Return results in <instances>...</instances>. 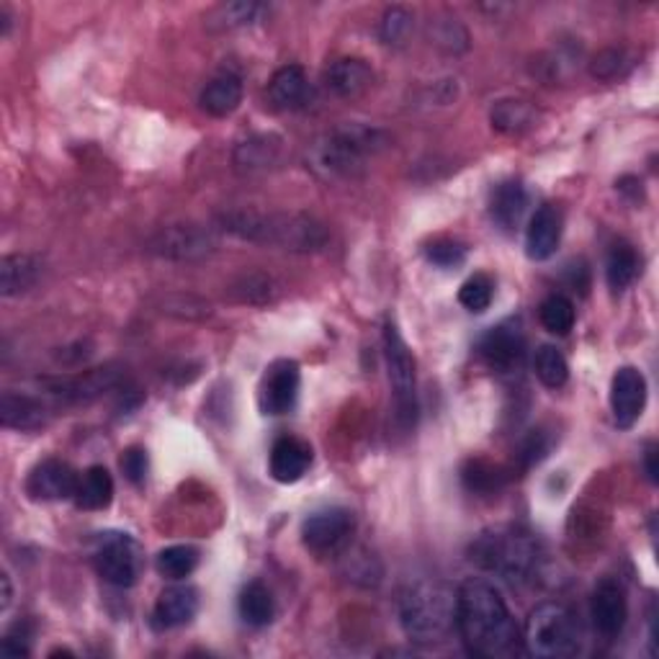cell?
Segmentation results:
<instances>
[{"mask_svg":"<svg viewBox=\"0 0 659 659\" xmlns=\"http://www.w3.org/2000/svg\"><path fill=\"white\" fill-rule=\"evenodd\" d=\"M456 629L476 657H510L518 649L515 619L502 593L487 580H467L456 593Z\"/></svg>","mask_w":659,"mask_h":659,"instance_id":"obj_1","label":"cell"},{"mask_svg":"<svg viewBox=\"0 0 659 659\" xmlns=\"http://www.w3.org/2000/svg\"><path fill=\"white\" fill-rule=\"evenodd\" d=\"M222 229L248 243L273 245L291 252H318L327 245V227L310 214L229 212L220 216Z\"/></svg>","mask_w":659,"mask_h":659,"instance_id":"obj_2","label":"cell"},{"mask_svg":"<svg viewBox=\"0 0 659 659\" xmlns=\"http://www.w3.org/2000/svg\"><path fill=\"white\" fill-rule=\"evenodd\" d=\"M399 623L418 644H438L456 629V593L440 582H418L399 598Z\"/></svg>","mask_w":659,"mask_h":659,"instance_id":"obj_3","label":"cell"},{"mask_svg":"<svg viewBox=\"0 0 659 659\" xmlns=\"http://www.w3.org/2000/svg\"><path fill=\"white\" fill-rule=\"evenodd\" d=\"M472 562L508 582L529 580L538 567V544L518 529L485 531L472 544Z\"/></svg>","mask_w":659,"mask_h":659,"instance_id":"obj_4","label":"cell"},{"mask_svg":"<svg viewBox=\"0 0 659 659\" xmlns=\"http://www.w3.org/2000/svg\"><path fill=\"white\" fill-rule=\"evenodd\" d=\"M384 147V135L374 126L343 124L322 137L312 152V163L327 178H348L359 173L369 158Z\"/></svg>","mask_w":659,"mask_h":659,"instance_id":"obj_5","label":"cell"},{"mask_svg":"<svg viewBox=\"0 0 659 659\" xmlns=\"http://www.w3.org/2000/svg\"><path fill=\"white\" fill-rule=\"evenodd\" d=\"M521 639L534 657L562 659L577 655L582 631L574 613L562 602H542L525 619Z\"/></svg>","mask_w":659,"mask_h":659,"instance_id":"obj_6","label":"cell"},{"mask_svg":"<svg viewBox=\"0 0 659 659\" xmlns=\"http://www.w3.org/2000/svg\"><path fill=\"white\" fill-rule=\"evenodd\" d=\"M384 361H387L389 387L395 397V418L402 431H410L418 420V376L412 350L399 335L397 325L391 320L384 322Z\"/></svg>","mask_w":659,"mask_h":659,"instance_id":"obj_7","label":"cell"},{"mask_svg":"<svg viewBox=\"0 0 659 659\" xmlns=\"http://www.w3.org/2000/svg\"><path fill=\"white\" fill-rule=\"evenodd\" d=\"M94 562L96 572L114 587H132L142 570L139 546L126 534H103L98 538Z\"/></svg>","mask_w":659,"mask_h":659,"instance_id":"obj_8","label":"cell"},{"mask_svg":"<svg viewBox=\"0 0 659 659\" xmlns=\"http://www.w3.org/2000/svg\"><path fill=\"white\" fill-rule=\"evenodd\" d=\"M152 256L165 258V261H201L216 250V240L212 229L201 224H171V227L158 229L150 237Z\"/></svg>","mask_w":659,"mask_h":659,"instance_id":"obj_9","label":"cell"},{"mask_svg":"<svg viewBox=\"0 0 659 659\" xmlns=\"http://www.w3.org/2000/svg\"><path fill=\"white\" fill-rule=\"evenodd\" d=\"M301 371L297 361H276L265 369L258 387V408L263 415H286L297 405Z\"/></svg>","mask_w":659,"mask_h":659,"instance_id":"obj_10","label":"cell"},{"mask_svg":"<svg viewBox=\"0 0 659 659\" xmlns=\"http://www.w3.org/2000/svg\"><path fill=\"white\" fill-rule=\"evenodd\" d=\"M353 534V513L346 508L318 510L301 523V542L314 554L338 551Z\"/></svg>","mask_w":659,"mask_h":659,"instance_id":"obj_11","label":"cell"},{"mask_svg":"<svg viewBox=\"0 0 659 659\" xmlns=\"http://www.w3.org/2000/svg\"><path fill=\"white\" fill-rule=\"evenodd\" d=\"M647 408V378L639 369L623 366L616 371L611 382V410L613 420L621 431H629L639 423L642 412Z\"/></svg>","mask_w":659,"mask_h":659,"instance_id":"obj_12","label":"cell"},{"mask_svg":"<svg viewBox=\"0 0 659 659\" xmlns=\"http://www.w3.org/2000/svg\"><path fill=\"white\" fill-rule=\"evenodd\" d=\"M78 482L80 474L67 461L47 459L34 467L29 476H26V495L41 502L70 500L78 493Z\"/></svg>","mask_w":659,"mask_h":659,"instance_id":"obj_13","label":"cell"},{"mask_svg":"<svg viewBox=\"0 0 659 659\" xmlns=\"http://www.w3.org/2000/svg\"><path fill=\"white\" fill-rule=\"evenodd\" d=\"M480 353L489 369L508 374V371L521 369L525 359V338L521 327L497 325L480 340Z\"/></svg>","mask_w":659,"mask_h":659,"instance_id":"obj_14","label":"cell"},{"mask_svg":"<svg viewBox=\"0 0 659 659\" xmlns=\"http://www.w3.org/2000/svg\"><path fill=\"white\" fill-rule=\"evenodd\" d=\"M590 613H593V623H595V629H598V634L606 636V639L619 636L629 619L626 590H623L619 582L602 580L593 593Z\"/></svg>","mask_w":659,"mask_h":659,"instance_id":"obj_15","label":"cell"},{"mask_svg":"<svg viewBox=\"0 0 659 659\" xmlns=\"http://www.w3.org/2000/svg\"><path fill=\"white\" fill-rule=\"evenodd\" d=\"M312 467V448L307 440L294 438V436H282L271 448V476L282 485H294L301 476L307 474V469Z\"/></svg>","mask_w":659,"mask_h":659,"instance_id":"obj_16","label":"cell"},{"mask_svg":"<svg viewBox=\"0 0 659 659\" xmlns=\"http://www.w3.org/2000/svg\"><path fill=\"white\" fill-rule=\"evenodd\" d=\"M562 240V214L557 207L546 204L536 209L525 229V252L531 261H549Z\"/></svg>","mask_w":659,"mask_h":659,"instance_id":"obj_17","label":"cell"},{"mask_svg":"<svg viewBox=\"0 0 659 659\" xmlns=\"http://www.w3.org/2000/svg\"><path fill=\"white\" fill-rule=\"evenodd\" d=\"M196 613H199V593L188 585H175L160 593L152 621L158 629H178L186 626Z\"/></svg>","mask_w":659,"mask_h":659,"instance_id":"obj_18","label":"cell"},{"mask_svg":"<svg viewBox=\"0 0 659 659\" xmlns=\"http://www.w3.org/2000/svg\"><path fill=\"white\" fill-rule=\"evenodd\" d=\"M371 83H374V73L359 58L335 60L325 70V86L330 94L338 98H359L371 88Z\"/></svg>","mask_w":659,"mask_h":659,"instance_id":"obj_19","label":"cell"},{"mask_svg":"<svg viewBox=\"0 0 659 659\" xmlns=\"http://www.w3.org/2000/svg\"><path fill=\"white\" fill-rule=\"evenodd\" d=\"M199 103L209 116L224 119V116L235 114V111L240 109V103H243L240 75H235V73L214 75V78L204 86V90H201Z\"/></svg>","mask_w":659,"mask_h":659,"instance_id":"obj_20","label":"cell"},{"mask_svg":"<svg viewBox=\"0 0 659 659\" xmlns=\"http://www.w3.org/2000/svg\"><path fill=\"white\" fill-rule=\"evenodd\" d=\"M41 276V261L29 252H13L0 261V294L3 297H18L29 291Z\"/></svg>","mask_w":659,"mask_h":659,"instance_id":"obj_21","label":"cell"},{"mask_svg":"<svg viewBox=\"0 0 659 659\" xmlns=\"http://www.w3.org/2000/svg\"><path fill=\"white\" fill-rule=\"evenodd\" d=\"M269 98L276 109H301L310 98V80L299 65H286L273 73L269 83Z\"/></svg>","mask_w":659,"mask_h":659,"instance_id":"obj_22","label":"cell"},{"mask_svg":"<svg viewBox=\"0 0 659 659\" xmlns=\"http://www.w3.org/2000/svg\"><path fill=\"white\" fill-rule=\"evenodd\" d=\"M0 423L9 431H39L47 423V410L39 399L5 391L0 399Z\"/></svg>","mask_w":659,"mask_h":659,"instance_id":"obj_23","label":"cell"},{"mask_svg":"<svg viewBox=\"0 0 659 659\" xmlns=\"http://www.w3.org/2000/svg\"><path fill=\"white\" fill-rule=\"evenodd\" d=\"M284 156V139L276 135H252L235 147V165L256 173L273 167Z\"/></svg>","mask_w":659,"mask_h":659,"instance_id":"obj_24","label":"cell"},{"mask_svg":"<svg viewBox=\"0 0 659 659\" xmlns=\"http://www.w3.org/2000/svg\"><path fill=\"white\" fill-rule=\"evenodd\" d=\"M525 207H529V194H525V188L518 184V181H505L493 194V209H489V212H493V220L500 224L505 233H513L523 220Z\"/></svg>","mask_w":659,"mask_h":659,"instance_id":"obj_25","label":"cell"},{"mask_svg":"<svg viewBox=\"0 0 659 659\" xmlns=\"http://www.w3.org/2000/svg\"><path fill=\"white\" fill-rule=\"evenodd\" d=\"M83 510H107L114 500V480L107 467H90L80 474L78 493L73 497Z\"/></svg>","mask_w":659,"mask_h":659,"instance_id":"obj_26","label":"cell"},{"mask_svg":"<svg viewBox=\"0 0 659 659\" xmlns=\"http://www.w3.org/2000/svg\"><path fill=\"white\" fill-rule=\"evenodd\" d=\"M538 111L523 98H502L489 111V122L502 135H521L536 124Z\"/></svg>","mask_w":659,"mask_h":659,"instance_id":"obj_27","label":"cell"},{"mask_svg":"<svg viewBox=\"0 0 659 659\" xmlns=\"http://www.w3.org/2000/svg\"><path fill=\"white\" fill-rule=\"evenodd\" d=\"M116 382H119V374L114 369H96V371H88V374H83V376L65 378V382H54L52 389H54V395L80 402V399L98 397L101 391L114 387Z\"/></svg>","mask_w":659,"mask_h":659,"instance_id":"obj_28","label":"cell"},{"mask_svg":"<svg viewBox=\"0 0 659 659\" xmlns=\"http://www.w3.org/2000/svg\"><path fill=\"white\" fill-rule=\"evenodd\" d=\"M237 611H240V619L248 623V626L263 629L269 626L273 616H276V600H273L271 590L263 585V582H250V585L240 593Z\"/></svg>","mask_w":659,"mask_h":659,"instance_id":"obj_29","label":"cell"},{"mask_svg":"<svg viewBox=\"0 0 659 659\" xmlns=\"http://www.w3.org/2000/svg\"><path fill=\"white\" fill-rule=\"evenodd\" d=\"M464 487L474 495H495L500 493L508 482V472L500 464H493L487 459H472L461 469Z\"/></svg>","mask_w":659,"mask_h":659,"instance_id":"obj_30","label":"cell"},{"mask_svg":"<svg viewBox=\"0 0 659 659\" xmlns=\"http://www.w3.org/2000/svg\"><path fill=\"white\" fill-rule=\"evenodd\" d=\"M636 273H639V256H636V250L626 243L613 245V250L608 252L606 261L608 286H611L613 291L629 289V286L634 284Z\"/></svg>","mask_w":659,"mask_h":659,"instance_id":"obj_31","label":"cell"},{"mask_svg":"<svg viewBox=\"0 0 659 659\" xmlns=\"http://www.w3.org/2000/svg\"><path fill=\"white\" fill-rule=\"evenodd\" d=\"M156 567L167 580H186L199 567V551L194 546H167L158 554Z\"/></svg>","mask_w":659,"mask_h":659,"instance_id":"obj_32","label":"cell"},{"mask_svg":"<svg viewBox=\"0 0 659 659\" xmlns=\"http://www.w3.org/2000/svg\"><path fill=\"white\" fill-rule=\"evenodd\" d=\"M538 318L551 335H567L574 327V304L562 294H551L544 299Z\"/></svg>","mask_w":659,"mask_h":659,"instance_id":"obj_33","label":"cell"},{"mask_svg":"<svg viewBox=\"0 0 659 659\" xmlns=\"http://www.w3.org/2000/svg\"><path fill=\"white\" fill-rule=\"evenodd\" d=\"M536 376L544 387L562 389L567 378H570V366H567V359L557 348L544 346L536 353Z\"/></svg>","mask_w":659,"mask_h":659,"instance_id":"obj_34","label":"cell"},{"mask_svg":"<svg viewBox=\"0 0 659 659\" xmlns=\"http://www.w3.org/2000/svg\"><path fill=\"white\" fill-rule=\"evenodd\" d=\"M495 297V284L493 278L485 276V273H474L472 278H467L464 286L459 289V304L464 307L467 312L482 314L489 310Z\"/></svg>","mask_w":659,"mask_h":659,"instance_id":"obj_35","label":"cell"},{"mask_svg":"<svg viewBox=\"0 0 659 659\" xmlns=\"http://www.w3.org/2000/svg\"><path fill=\"white\" fill-rule=\"evenodd\" d=\"M412 32V13L402 5H395V9H387V13L382 16V26H378V34L387 45H405V39L410 37Z\"/></svg>","mask_w":659,"mask_h":659,"instance_id":"obj_36","label":"cell"},{"mask_svg":"<svg viewBox=\"0 0 659 659\" xmlns=\"http://www.w3.org/2000/svg\"><path fill=\"white\" fill-rule=\"evenodd\" d=\"M261 11L258 3H227L212 13V24H220L222 29H237V26L252 24L261 16Z\"/></svg>","mask_w":659,"mask_h":659,"instance_id":"obj_37","label":"cell"},{"mask_svg":"<svg viewBox=\"0 0 659 659\" xmlns=\"http://www.w3.org/2000/svg\"><path fill=\"white\" fill-rule=\"evenodd\" d=\"M425 256L427 261L438 265V269H459V265L467 261V248L461 243L440 237V240H433L427 245Z\"/></svg>","mask_w":659,"mask_h":659,"instance_id":"obj_38","label":"cell"},{"mask_svg":"<svg viewBox=\"0 0 659 659\" xmlns=\"http://www.w3.org/2000/svg\"><path fill=\"white\" fill-rule=\"evenodd\" d=\"M273 282L269 276H261V273H250V276H243L240 284L235 286V294L240 297V301H248V304H265V301L273 299Z\"/></svg>","mask_w":659,"mask_h":659,"instance_id":"obj_39","label":"cell"},{"mask_svg":"<svg viewBox=\"0 0 659 659\" xmlns=\"http://www.w3.org/2000/svg\"><path fill=\"white\" fill-rule=\"evenodd\" d=\"M626 65L629 62H626V52H623V49H602V52H598L593 58L590 73L600 80H613V78H619Z\"/></svg>","mask_w":659,"mask_h":659,"instance_id":"obj_40","label":"cell"},{"mask_svg":"<svg viewBox=\"0 0 659 659\" xmlns=\"http://www.w3.org/2000/svg\"><path fill=\"white\" fill-rule=\"evenodd\" d=\"M119 467H122L124 476L132 482V485H142L147 480V469H150V464H147V451L139 446L126 448L122 459H119Z\"/></svg>","mask_w":659,"mask_h":659,"instance_id":"obj_41","label":"cell"},{"mask_svg":"<svg viewBox=\"0 0 659 659\" xmlns=\"http://www.w3.org/2000/svg\"><path fill=\"white\" fill-rule=\"evenodd\" d=\"M549 448H551V440L544 431H531L529 438L523 440V448H521L523 467L531 469L534 464H538V461H542L544 456L549 453Z\"/></svg>","mask_w":659,"mask_h":659,"instance_id":"obj_42","label":"cell"},{"mask_svg":"<svg viewBox=\"0 0 659 659\" xmlns=\"http://www.w3.org/2000/svg\"><path fill=\"white\" fill-rule=\"evenodd\" d=\"M29 631H26V623H16L3 639V655L9 657H26L29 655Z\"/></svg>","mask_w":659,"mask_h":659,"instance_id":"obj_43","label":"cell"},{"mask_svg":"<svg viewBox=\"0 0 659 659\" xmlns=\"http://www.w3.org/2000/svg\"><path fill=\"white\" fill-rule=\"evenodd\" d=\"M644 467H647L649 482H657L659 469H657V448H655V446H649V448H647V453H644Z\"/></svg>","mask_w":659,"mask_h":659,"instance_id":"obj_44","label":"cell"},{"mask_svg":"<svg viewBox=\"0 0 659 659\" xmlns=\"http://www.w3.org/2000/svg\"><path fill=\"white\" fill-rule=\"evenodd\" d=\"M0 582H3V611H5V608L11 606V598H13V590H11V580H9V574H3V577H0Z\"/></svg>","mask_w":659,"mask_h":659,"instance_id":"obj_45","label":"cell"}]
</instances>
